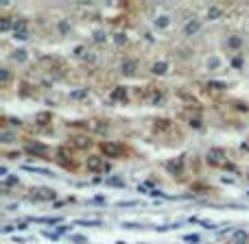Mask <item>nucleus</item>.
Wrapping results in <instances>:
<instances>
[{
  "label": "nucleus",
  "instance_id": "nucleus-1",
  "mask_svg": "<svg viewBox=\"0 0 249 244\" xmlns=\"http://www.w3.org/2000/svg\"><path fill=\"white\" fill-rule=\"evenodd\" d=\"M86 166H88V170H90V172H105V170H107V163H105V159L99 157V155H92V157H88Z\"/></svg>",
  "mask_w": 249,
  "mask_h": 244
},
{
  "label": "nucleus",
  "instance_id": "nucleus-2",
  "mask_svg": "<svg viewBox=\"0 0 249 244\" xmlns=\"http://www.w3.org/2000/svg\"><path fill=\"white\" fill-rule=\"evenodd\" d=\"M206 159H208V163H212V166H221V163H225V159H228V157H225L223 150L212 148V150H208Z\"/></svg>",
  "mask_w": 249,
  "mask_h": 244
},
{
  "label": "nucleus",
  "instance_id": "nucleus-3",
  "mask_svg": "<svg viewBox=\"0 0 249 244\" xmlns=\"http://www.w3.org/2000/svg\"><path fill=\"white\" fill-rule=\"evenodd\" d=\"M101 150H103L105 155H109V157H118V155H123V146L114 144V142H103V144H101Z\"/></svg>",
  "mask_w": 249,
  "mask_h": 244
},
{
  "label": "nucleus",
  "instance_id": "nucleus-4",
  "mask_svg": "<svg viewBox=\"0 0 249 244\" xmlns=\"http://www.w3.org/2000/svg\"><path fill=\"white\" fill-rule=\"evenodd\" d=\"M33 194L37 198H44V201H53V198H55V192H53V190H48V188H37Z\"/></svg>",
  "mask_w": 249,
  "mask_h": 244
},
{
  "label": "nucleus",
  "instance_id": "nucleus-5",
  "mask_svg": "<svg viewBox=\"0 0 249 244\" xmlns=\"http://www.w3.org/2000/svg\"><path fill=\"white\" fill-rule=\"evenodd\" d=\"M181 166H184V163H181V159H175V162H168V163H166V170H168V172H175V175H179V172H181Z\"/></svg>",
  "mask_w": 249,
  "mask_h": 244
},
{
  "label": "nucleus",
  "instance_id": "nucleus-6",
  "mask_svg": "<svg viewBox=\"0 0 249 244\" xmlns=\"http://www.w3.org/2000/svg\"><path fill=\"white\" fill-rule=\"evenodd\" d=\"M121 72L123 74H133L136 72V61H124V64L121 65Z\"/></svg>",
  "mask_w": 249,
  "mask_h": 244
},
{
  "label": "nucleus",
  "instance_id": "nucleus-7",
  "mask_svg": "<svg viewBox=\"0 0 249 244\" xmlns=\"http://www.w3.org/2000/svg\"><path fill=\"white\" fill-rule=\"evenodd\" d=\"M166 70H168V64H166V61H160V64L153 65V74H164Z\"/></svg>",
  "mask_w": 249,
  "mask_h": 244
},
{
  "label": "nucleus",
  "instance_id": "nucleus-8",
  "mask_svg": "<svg viewBox=\"0 0 249 244\" xmlns=\"http://www.w3.org/2000/svg\"><path fill=\"white\" fill-rule=\"evenodd\" d=\"M114 98H118V100L127 98V92H124V87H116V92H114Z\"/></svg>",
  "mask_w": 249,
  "mask_h": 244
},
{
  "label": "nucleus",
  "instance_id": "nucleus-9",
  "mask_svg": "<svg viewBox=\"0 0 249 244\" xmlns=\"http://www.w3.org/2000/svg\"><path fill=\"white\" fill-rule=\"evenodd\" d=\"M199 31V22H190L188 26H186V35H190V33H197Z\"/></svg>",
  "mask_w": 249,
  "mask_h": 244
},
{
  "label": "nucleus",
  "instance_id": "nucleus-10",
  "mask_svg": "<svg viewBox=\"0 0 249 244\" xmlns=\"http://www.w3.org/2000/svg\"><path fill=\"white\" fill-rule=\"evenodd\" d=\"M155 24H158L160 29H164V26H168V16H160L158 20H155Z\"/></svg>",
  "mask_w": 249,
  "mask_h": 244
},
{
  "label": "nucleus",
  "instance_id": "nucleus-11",
  "mask_svg": "<svg viewBox=\"0 0 249 244\" xmlns=\"http://www.w3.org/2000/svg\"><path fill=\"white\" fill-rule=\"evenodd\" d=\"M74 142H77L79 148H86V146H90V140H88V137H77Z\"/></svg>",
  "mask_w": 249,
  "mask_h": 244
},
{
  "label": "nucleus",
  "instance_id": "nucleus-12",
  "mask_svg": "<svg viewBox=\"0 0 249 244\" xmlns=\"http://www.w3.org/2000/svg\"><path fill=\"white\" fill-rule=\"evenodd\" d=\"M26 150H29V153H46V146H33L31 144Z\"/></svg>",
  "mask_w": 249,
  "mask_h": 244
},
{
  "label": "nucleus",
  "instance_id": "nucleus-13",
  "mask_svg": "<svg viewBox=\"0 0 249 244\" xmlns=\"http://www.w3.org/2000/svg\"><path fill=\"white\" fill-rule=\"evenodd\" d=\"M57 155H59V157H61V159H68V157H70L68 148H59V150H57Z\"/></svg>",
  "mask_w": 249,
  "mask_h": 244
},
{
  "label": "nucleus",
  "instance_id": "nucleus-14",
  "mask_svg": "<svg viewBox=\"0 0 249 244\" xmlns=\"http://www.w3.org/2000/svg\"><path fill=\"white\" fill-rule=\"evenodd\" d=\"M0 29H2V31H9V29H11V22H9L7 17H2V24H0Z\"/></svg>",
  "mask_w": 249,
  "mask_h": 244
},
{
  "label": "nucleus",
  "instance_id": "nucleus-15",
  "mask_svg": "<svg viewBox=\"0 0 249 244\" xmlns=\"http://www.w3.org/2000/svg\"><path fill=\"white\" fill-rule=\"evenodd\" d=\"M221 16V9H210L208 11V17H219Z\"/></svg>",
  "mask_w": 249,
  "mask_h": 244
},
{
  "label": "nucleus",
  "instance_id": "nucleus-16",
  "mask_svg": "<svg viewBox=\"0 0 249 244\" xmlns=\"http://www.w3.org/2000/svg\"><path fill=\"white\" fill-rule=\"evenodd\" d=\"M107 185H124L123 179H107Z\"/></svg>",
  "mask_w": 249,
  "mask_h": 244
},
{
  "label": "nucleus",
  "instance_id": "nucleus-17",
  "mask_svg": "<svg viewBox=\"0 0 249 244\" xmlns=\"http://www.w3.org/2000/svg\"><path fill=\"white\" fill-rule=\"evenodd\" d=\"M2 72V83H7L9 81V70H0Z\"/></svg>",
  "mask_w": 249,
  "mask_h": 244
},
{
  "label": "nucleus",
  "instance_id": "nucleus-18",
  "mask_svg": "<svg viewBox=\"0 0 249 244\" xmlns=\"http://www.w3.org/2000/svg\"><path fill=\"white\" fill-rule=\"evenodd\" d=\"M13 183H18L16 177H11V179H4V185H13Z\"/></svg>",
  "mask_w": 249,
  "mask_h": 244
}]
</instances>
